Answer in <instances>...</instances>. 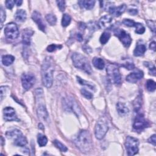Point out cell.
I'll return each instance as SVG.
<instances>
[{
  "label": "cell",
  "mask_w": 156,
  "mask_h": 156,
  "mask_svg": "<svg viewBox=\"0 0 156 156\" xmlns=\"http://www.w3.org/2000/svg\"><path fill=\"white\" fill-rule=\"evenodd\" d=\"M135 32L138 34H142L145 31V27L142 24L140 23H136L135 25Z\"/></svg>",
  "instance_id": "836d02e7"
},
{
  "label": "cell",
  "mask_w": 156,
  "mask_h": 156,
  "mask_svg": "<svg viewBox=\"0 0 156 156\" xmlns=\"http://www.w3.org/2000/svg\"><path fill=\"white\" fill-rule=\"evenodd\" d=\"M107 76L109 80L115 84H120L121 82V76L118 68L114 64H109L106 69Z\"/></svg>",
  "instance_id": "5b68a950"
},
{
  "label": "cell",
  "mask_w": 156,
  "mask_h": 156,
  "mask_svg": "<svg viewBox=\"0 0 156 156\" xmlns=\"http://www.w3.org/2000/svg\"><path fill=\"white\" fill-rule=\"evenodd\" d=\"M116 110L118 114L121 116H124L127 115L129 112V108L126 105V104L120 102H118L116 104Z\"/></svg>",
  "instance_id": "44dd1931"
},
{
  "label": "cell",
  "mask_w": 156,
  "mask_h": 156,
  "mask_svg": "<svg viewBox=\"0 0 156 156\" xmlns=\"http://www.w3.org/2000/svg\"><path fill=\"white\" fill-rule=\"evenodd\" d=\"M122 23L128 27H135L136 23L130 19H124L122 21Z\"/></svg>",
  "instance_id": "74e56055"
},
{
  "label": "cell",
  "mask_w": 156,
  "mask_h": 156,
  "mask_svg": "<svg viewBox=\"0 0 156 156\" xmlns=\"http://www.w3.org/2000/svg\"><path fill=\"white\" fill-rule=\"evenodd\" d=\"M77 82H78L80 84L83 85H85V86H87V87H88L89 88H90L91 90H94V88H95V87H94V85L91 84L90 82H88V81H87V80H84V79H82L80 78V77L77 76Z\"/></svg>",
  "instance_id": "83f0119b"
},
{
  "label": "cell",
  "mask_w": 156,
  "mask_h": 156,
  "mask_svg": "<svg viewBox=\"0 0 156 156\" xmlns=\"http://www.w3.org/2000/svg\"><path fill=\"white\" fill-rule=\"evenodd\" d=\"M149 126V122L144 118L142 114L140 113L136 115L133 124V127L135 130L141 131Z\"/></svg>",
  "instance_id": "9c48e42d"
},
{
  "label": "cell",
  "mask_w": 156,
  "mask_h": 156,
  "mask_svg": "<svg viewBox=\"0 0 156 156\" xmlns=\"http://www.w3.org/2000/svg\"><path fill=\"white\" fill-rule=\"evenodd\" d=\"M54 62L51 57H46L41 66V80L43 85L50 88L53 83Z\"/></svg>",
  "instance_id": "6da1fadb"
},
{
  "label": "cell",
  "mask_w": 156,
  "mask_h": 156,
  "mask_svg": "<svg viewBox=\"0 0 156 156\" xmlns=\"http://www.w3.org/2000/svg\"><path fill=\"white\" fill-rule=\"evenodd\" d=\"M146 51V45L142 42V41L140 40L138 41L136 48L133 51V55L135 56H141L143 55Z\"/></svg>",
  "instance_id": "ac0fdd59"
},
{
  "label": "cell",
  "mask_w": 156,
  "mask_h": 156,
  "mask_svg": "<svg viewBox=\"0 0 156 156\" xmlns=\"http://www.w3.org/2000/svg\"><path fill=\"white\" fill-rule=\"evenodd\" d=\"M139 141L133 136H127L125 141V146L129 155H133L138 152Z\"/></svg>",
  "instance_id": "8992f818"
},
{
  "label": "cell",
  "mask_w": 156,
  "mask_h": 156,
  "mask_svg": "<svg viewBox=\"0 0 156 156\" xmlns=\"http://www.w3.org/2000/svg\"><path fill=\"white\" fill-rule=\"evenodd\" d=\"M126 9V4H121L119 6L116 7V6H109L108 8V10L109 13L115 16H119L121 15H122Z\"/></svg>",
  "instance_id": "5bb4252c"
},
{
  "label": "cell",
  "mask_w": 156,
  "mask_h": 156,
  "mask_svg": "<svg viewBox=\"0 0 156 156\" xmlns=\"http://www.w3.org/2000/svg\"><path fill=\"white\" fill-rule=\"evenodd\" d=\"M23 134L22 132L18 130V129H12L10 131H8L6 132V136L9 139H13L14 140L19 135Z\"/></svg>",
  "instance_id": "484cf974"
},
{
  "label": "cell",
  "mask_w": 156,
  "mask_h": 156,
  "mask_svg": "<svg viewBox=\"0 0 156 156\" xmlns=\"http://www.w3.org/2000/svg\"><path fill=\"white\" fill-rule=\"evenodd\" d=\"M78 4L79 6L82 9H85L87 10H91L94 7L95 4V1H85L81 0L78 1Z\"/></svg>",
  "instance_id": "ffe728a7"
},
{
  "label": "cell",
  "mask_w": 156,
  "mask_h": 156,
  "mask_svg": "<svg viewBox=\"0 0 156 156\" xmlns=\"http://www.w3.org/2000/svg\"><path fill=\"white\" fill-rule=\"evenodd\" d=\"M13 141H14V144L16 146H20V147L24 146L27 143L26 138L23 134L19 135L16 138H15L13 140Z\"/></svg>",
  "instance_id": "603a6c76"
},
{
  "label": "cell",
  "mask_w": 156,
  "mask_h": 156,
  "mask_svg": "<svg viewBox=\"0 0 156 156\" xmlns=\"http://www.w3.org/2000/svg\"><path fill=\"white\" fill-rule=\"evenodd\" d=\"M92 63L94 66L99 69H102L105 66L104 61L99 57H94L92 60Z\"/></svg>",
  "instance_id": "cb8c5ba5"
},
{
  "label": "cell",
  "mask_w": 156,
  "mask_h": 156,
  "mask_svg": "<svg viewBox=\"0 0 156 156\" xmlns=\"http://www.w3.org/2000/svg\"><path fill=\"white\" fill-rule=\"evenodd\" d=\"M37 141H38V144L40 147H43L44 146H46V144L48 143V138L47 137L41 134V133H39L38 135V137H37Z\"/></svg>",
  "instance_id": "4316f807"
},
{
  "label": "cell",
  "mask_w": 156,
  "mask_h": 156,
  "mask_svg": "<svg viewBox=\"0 0 156 156\" xmlns=\"http://www.w3.org/2000/svg\"><path fill=\"white\" fill-rule=\"evenodd\" d=\"M15 4V1H11V0H8L5 1V6L7 9H12Z\"/></svg>",
  "instance_id": "b9f144b4"
},
{
  "label": "cell",
  "mask_w": 156,
  "mask_h": 156,
  "mask_svg": "<svg viewBox=\"0 0 156 156\" xmlns=\"http://www.w3.org/2000/svg\"><path fill=\"white\" fill-rule=\"evenodd\" d=\"M26 12L23 9H18L15 13V18L18 22H23L26 20Z\"/></svg>",
  "instance_id": "7402d4cb"
},
{
  "label": "cell",
  "mask_w": 156,
  "mask_h": 156,
  "mask_svg": "<svg viewBox=\"0 0 156 156\" xmlns=\"http://www.w3.org/2000/svg\"><path fill=\"white\" fill-rule=\"evenodd\" d=\"M108 130V124L106 119L104 117L101 118L96 124L94 128V134L96 138L102 139Z\"/></svg>",
  "instance_id": "277c9868"
},
{
  "label": "cell",
  "mask_w": 156,
  "mask_h": 156,
  "mask_svg": "<svg viewBox=\"0 0 156 156\" xmlns=\"http://www.w3.org/2000/svg\"><path fill=\"white\" fill-rule=\"evenodd\" d=\"M58 7L59 8L60 10L63 12L65 9V1H56Z\"/></svg>",
  "instance_id": "f35d334b"
},
{
  "label": "cell",
  "mask_w": 156,
  "mask_h": 156,
  "mask_svg": "<svg viewBox=\"0 0 156 156\" xmlns=\"http://www.w3.org/2000/svg\"><path fill=\"white\" fill-rule=\"evenodd\" d=\"M46 19L48 23L51 26L55 25L56 24L57 18H56L55 16L53 14H47L46 15Z\"/></svg>",
  "instance_id": "d6a6232c"
},
{
  "label": "cell",
  "mask_w": 156,
  "mask_h": 156,
  "mask_svg": "<svg viewBox=\"0 0 156 156\" xmlns=\"http://www.w3.org/2000/svg\"><path fill=\"white\" fill-rule=\"evenodd\" d=\"M71 16L68 14L65 13L63 15L62 20V26H63V27L68 26L69 24V23L71 22Z\"/></svg>",
  "instance_id": "f546056e"
},
{
  "label": "cell",
  "mask_w": 156,
  "mask_h": 156,
  "mask_svg": "<svg viewBox=\"0 0 156 156\" xmlns=\"http://www.w3.org/2000/svg\"><path fill=\"white\" fill-rule=\"evenodd\" d=\"M128 12H129V13H130V14L132 15H136V14L138 13V10H137V9H129V10H128Z\"/></svg>",
  "instance_id": "bcb514c9"
},
{
  "label": "cell",
  "mask_w": 156,
  "mask_h": 156,
  "mask_svg": "<svg viewBox=\"0 0 156 156\" xmlns=\"http://www.w3.org/2000/svg\"><path fill=\"white\" fill-rule=\"evenodd\" d=\"M34 34V31L30 29H25L23 31V35H22V40L23 43L24 45H29L30 43V39L31 37Z\"/></svg>",
  "instance_id": "9a60e30c"
},
{
  "label": "cell",
  "mask_w": 156,
  "mask_h": 156,
  "mask_svg": "<svg viewBox=\"0 0 156 156\" xmlns=\"http://www.w3.org/2000/svg\"><path fill=\"white\" fill-rule=\"evenodd\" d=\"M143 72L141 70H137L134 72L130 73L129 75L126 76V80L130 83H136L139 80L143 78Z\"/></svg>",
  "instance_id": "4fadbf2b"
},
{
  "label": "cell",
  "mask_w": 156,
  "mask_h": 156,
  "mask_svg": "<svg viewBox=\"0 0 156 156\" xmlns=\"http://www.w3.org/2000/svg\"><path fill=\"white\" fill-rule=\"evenodd\" d=\"M7 87H5V86H1V101L2 100V99L4 98V94L6 93L7 89Z\"/></svg>",
  "instance_id": "7bdbcfd3"
},
{
  "label": "cell",
  "mask_w": 156,
  "mask_h": 156,
  "mask_svg": "<svg viewBox=\"0 0 156 156\" xmlns=\"http://www.w3.org/2000/svg\"><path fill=\"white\" fill-rule=\"evenodd\" d=\"M147 26L151 29V30H152V32H155V22L154 21H152V20H148V21H147Z\"/></svg>",
  "instance_id": "60d3db41"
},
{
  "label": "cell",
  "mask_w": 156,
  "mask_h": 156,
  "mask_svg": "<svg viewBox=\"0 0 156 156\" xmlns=\"http://www.w3.org/2000/svg\"><path fill=\"white\" fill-rule=\"evenodd\" d=\"M35 82V76L31 73H24L21 76L22 85L26 90H29L34 85Z\"/></svg>",
  "instance_id": "30bf717a"
},
{
  "label": "cell",
  "mask_w": 156,
  "mask_h": 156,
  "mask_svg": "<svg viewBox=\"0 0 156 156\" xmlns=\"http://www.w3.org/2000/svg\"><path fill=\"white\" fill-rule=\"evenodd\" d=\"M110 38V34L109 32H103L101 35V37L99 39L101 43L102 44H105V43H107Z\"/></svg>",
  "instance_id": "f1b7e54d"
},
{
  "label": "cell",
  "mask_w": 156,
  "mask_h": 156,
  "mask_svg": "<svg viewBox=\"0 0 156 156\" xmlns=\"http://www.w3.org/2000/svg\"><path fill=\"white\" fill-rule=\"evenodd\" d=\"M149 48L153 50V51H155V41H152L150 43V45H149Z\"/></svg>",
  "instance_id": "7dc6e473"
},
{
  "label": "cell",
  "mask_w": 156,
  "mask_h": 156,
  "mask_svg": "<svg viewBox=\"0 0 156 156\" xmlns=\"http://www.w3.org/2000/svg\"><path fill=\"white\" fill-rule=\"evenodd\" d=\"M74 143L82 152H89L92 147V141L89 132L85 130H80L77 134Z\"/></svg>",
  "instance_id": "7a4b0ae2"
},
{
  "label": "cell",
  "mask_w": 156,
  "mask_h": 156,
  "mask_svg": "<svg viewBox=\"0 0 156 156\" xmlns=\"http://www.w3.org/2000/svg\"><path fill=\"white\" fill-rule=\"evenodd\" d=\"M80 92H81V94L87 99H91L93 98V94L90 91H88V90H85L84 88L81 89Z\"/></svg>",
  "instance_id": "8d00e7d4"
},
{
  "label": "cell",
  "mask_w": 156,
  "mask_h": 156,
  "mask_svg": "<svg viewBox=\"0 0 156 156\" xmlns=\"http://www.w3.org/2000/svg\"><path fill=\"white\" fill-rule=\"evenodd\" d=\"M148 142L152 144L153 145H155V143H156V140H155V135L154 134L153 135H152L149 139H148Z\"/></svg>",
  "instance_id": "f6af8a7d"
},
{
  "label": "cell",
  "mask_w": 156,
  "mask_h": 156,
  "mask_svg": "<svg viewBox=\"0 0 156 156\" xmlns=\"http://www.w3.org/2000/svg\"><path fill=\"white\" fill-rule=\"evenodd\" d=\"M32 18L34 21L37 24L38 28L43 32H45L46 29V25L43 22V18L40 13L37 11H34L32 15Z\"/></svg>",
  "instance_id": "7c38bea8"
},
{
  "label": "cell",
  "mask_w": 156,
  "mask_h": 156,
  "mask_svg": "<svg viewBox=\"0 0 156 156\" xmlns=\"http://www.w3.org/2000/svg\"><path fill=\"white\" fill-rule=\"evenodd\" d=\"M4 34L7 39L15 40L19 36V30L16 24L14 23H9L6 24L4 29Z\"/></svg>",
  "instance_id": "52a82bcc"
},
{
  "label": "cell",
  "mask_w": 156,
  "mask_h": 156,
  "mask_svg": "<svg viewBox=\"0 0 156 156\" xmlns=\"http://www.w3.org/2000/svg\"><path fill=\"white\" fill-rule=\"evenodd\" d=\"M37 115L41 120L44 121H46L48 120L49 115L48 111L44 105L41 104L37 108Z\"/></svg>",
  "instance_id": "e0dca14e"
},
{
  "label": "cell",
  "mask_w": 156,
  "mask_h": 156,
  "mask_svg": "<svg viewBox=\"0 0 156 156\" xmlns=\"http://www.w3.org/2000/svg\"><path fill=\"white\" fill-rule=\"evenodd\" d=\"M62 48V46L60 44H51L50 45H49L47 47V51L48 52H54V51H55L57 49H61Z\"/></svg>",
  "instance_id": "d590c367"
},
{
  "label": "cell",
  "mask_w": 156,
  "mask_h": 156,
  "mask_svg": "<svg viewBox=\"0 0 156 156\" xmlns=\"http://www.w3.org/2000/svg\"><path fill=\"white\" fill-rule=\"evenodd\" d=\"M76 37H77V39L78 41H82L83 40V36L80 33H78L77 34V35H76Z\"/></svg>",
  "instance_id": "c3c4849f"
},
{
  "label": "cell",
  "mask_w": 156,
  "mask_h": 156,
  "mask_svg": "<svg viewBox=\"0 0 156 156\" xmlns=\"http://www.w3.org/2000/svg\"><path fill=\"white\" fill-rule=\"evenodd\" d=\"M15 1V4L17 5V6H20L21 5L23 1H20V0H17V1Z\"/></svg>",
  "instance_id": "681fc988"
},
{
  "label": "cell",
  "mask_w": 156,
  "mask_h": 156,
  "mask_svg": "<svg viewBox=\"0 0 156 156\" xmlns=\"http://www.w3.org/2000/svg\"><path fill=\"white\" fill-rule=\"evenodd\" d=\"M65 105L67 108H69V109L73 110V112H74V113H76L77 116L79 115V113H80V109L76 102H74L72 99L67 100L65 102Z\"/></svg>",
  "instance_id": "d6986e66"
},
{
  "label": "cell",
  "mask_w": 156,
  "mask_h": 156,
  "mask_svg": "<svg viewBox=\"0 0 156 156\" xmlns=\"http://www.w3.org/2000/svg\"><path fill=\"white\" fill-rule=\"evenodd\" d=\"M15 60V57L12 55H4L2 57V63L4 66H9Z\"/></svg>",
  "instance_id": "d4e9b609"
},
{
  "label": "cell",
  "mask_w": 156,
  "mask_h": 156,
  "mask_svg": "<svg viewBox=\"0 0 156 156\" xmlns=\"http://www.w3.org/2000/svg\"><path fill=\"white\" fill-rule=\"evenodd\" d=\"M3 116L4 119L7 121L18 120L15 110L11 107H7L3 109Z\"/></svg>",
  "instance_id": "8fae6325"
},
{
  "label": "cell",
  "mask_w": 156,
  "mask_h": 156,
  "mask_svg": "<svg viewBox=\"0 0 156 156\" xmlns=\"http://www.w3.org/2000/svg\"><path fill=\"white\" fill-rule=\"evenodd\" d=\"M125 68H127L128 69H133L134 68V65L133 63L132 62H127V63H124V65H123Z\"/></svg>",
  "instance_id": "ee69618b"
},
{
  "label": "cell",
  "mask_w": 156,
  "mask_h": 156,
  "mask_svg": "<svg viewBox=\"0 0 156 156\" xmlns=\"http://www.w3.org/2000/svg\"><path fill=\"white\" fill-rule=\"evenodd\" d=\"M112 21V18L110 15H106L101 17L98 21V26L101 29H105L107 27Z\"/></svg>",
  "instance_id": "2e32d148"
},
{
  "label": "cell",
  "mask_w": 156,
  "mask_h": 156,
  "mask_svg": "<svg viewBox=\"0 0 156 156\" xmlns=\"http://www.w3.org/2000/svg\"><path fill=\"white\" fill-rule=\"evenodd\" d=\"M71 58L75 67L83 71L87 74H91V67L88 59L84 55L80 53H73Z\"/></svg>",
  "instance_id": "3957f363"
},
{
  "label": "cell",
  "mask_w": 156,
  "mask_h": 156,
  "mask_svg": "<svg viewBox=\"0 0 156 156\" xmlns=\"http://www.w3.org/2000/svg\"><path fill=\"white\" fill-rule=\"evenodd\" d=\"M53 143L56 146V147H57L60 151H62V152H66L68 151V148L66 147V146H65L60 141L55 140L54 141H53Z\"/></svg>",
  "instance_id": "1f68e13d"
},
{
  "label": "cell",
  "mask_w": 156,
  "mask_h": 156,
  "mask_svg": "<svg viewBox=\"0 0 156 156\" xmlns=\"http://www.w3.org/2000/svg\"><path fill=\"white\" fill-rule=\"evenodd\" d=\"M146 87L148 91H155V88H156L155 82L154 80H151V79L147 80L146 83Z\"/></svg>",
  "instance_id": "4dcf8cb0"
},
{
  "label": "cell",
  "mask_w": 156,
  "mask_h": 156,
  "mask_svg": "<svg viewBox=\"0 0 156 156\" xmlns=\"http://www.w3.org/2000/svg\"><path fill=\"white\" fill-rule=\"evenodd\" d=\"M144 65L146 67L148 68L151 74H152L154 76L155 75V67L152 63H150V62H144Z\"/></svg>",
  "instance_id": "e575fe53"
},
{
  "label": "cell",
  "mask_w": 156,
  "mask_h": 156,
  "mask_svg": "<svg viewBox=\"0 0 156 156\" xmlns=\"http://www.w3.org/2000/svg\"><path fill=\"white\" fill-rule=\"evenodd\" d=\"M115 35L116 36L126 47H129L132 42V38L130 35L122 29L116 28L114 30Z\"/></svg>",
  "instance_id": "ba28073f"
},
{
  "label": "cell",
  "mask_w": 156,
  "mask_h": 156,
  "mask_svg": "<svg viewBox=\"0 0 156 156\" xmlns=\"http://www.w3.org/2000/svg\"><path fill=\"white\" fill-rule=\"evenodd\" d=\"M5 20V12L4 10L2 7L1 6V27H2V24Z\"/></svg>",
  "instance_id": "ab89813d"
}]
</instances>
